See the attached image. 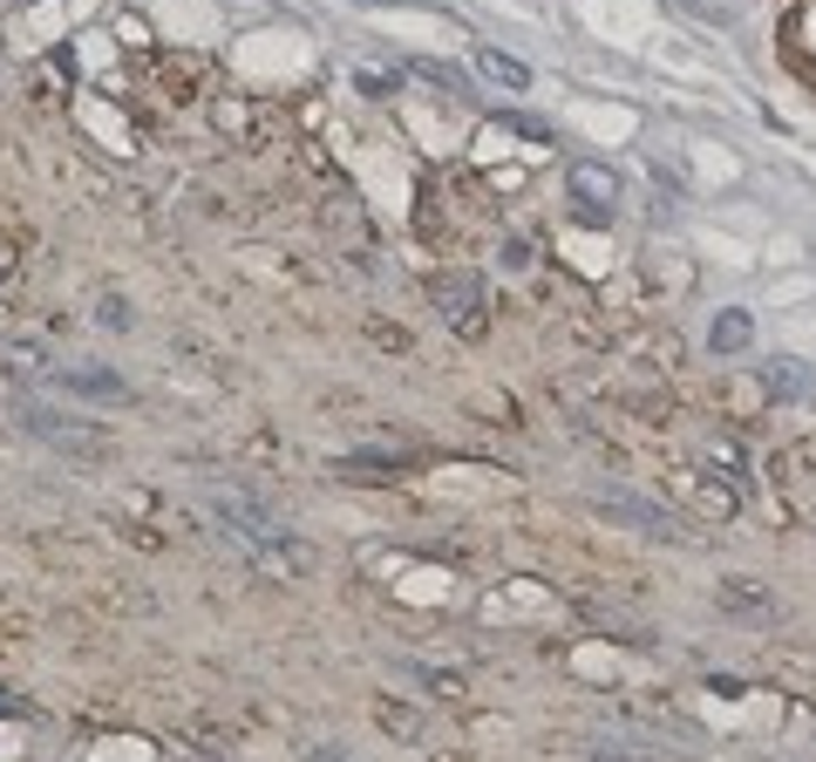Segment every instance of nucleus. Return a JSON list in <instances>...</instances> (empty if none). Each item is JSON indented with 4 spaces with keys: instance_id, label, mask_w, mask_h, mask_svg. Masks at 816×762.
Listing matches in <instances>:
<instances>
[{
    "instance_id": "1",
    "label": "nucleus",
    "mask_w": 816,
    "mask_h": 762,
    "mask_svg": "<svg viewBox=\"0 0 816 762\" xmlns=\"http://www.w3.org/2000/svg\"><path fill=\"white\" fill-rule=\"evenodd\" d=\"M211 511L232 524V538L245 552H253L266 572H306L313 565V552H306V538L300 531H287L266 504H253V497H238V490H211Z\"/></svg>"
},
{
    "instance_id": "2",
    "label": "nucleus",
    "mask_w": 816,
    "mask_h": 762,
    "mask_svg": "<svg viewBox=\"0 0 816 762\" xmlns=\"http://www.w3.org/2000/svg\"><path fill=\"white\" fill-rule=\"evenodd\" d=\"M592 511L613 518V524H633V531H646V538H667V545H680V538H687V524L667 511V504L633 497V490H619V484H599V490H592Z\"/></svg>"
},
{
    "instance_id": "3",
    "label": "nucleus",
    "mask_w": 816,
    "mask_h": 762,
    "mask_svg": "<svg viewBox=\"0 0 816 762\" xmlns=\"http://www.w3.org/2000/svg\"><path fill=\"white\" fill-rule=\"evenodd\" d=\"M429 300H435V313H443L463 340H477L483 321H490V293H483L477 273H435V279H429Z\"/></svg>"
},
{
    "instance_id": "4",
    "label": "nucleus",
    "mask_w": 816,
    "mask_h": 762,
    "mask_svg": "<svg viewBox=\"0 0 816 762\" xmlns=\"http://www.w3.org/2000/svg\"><path fill=\"white\" fill-rule=\"evenodd\" d=\"M572 205H579L585 226H606L613 205H619V177L599 171V164H572Z\"/></svg>"
},
{
    "instance_id": "5",
    "label": "nucleus",
    "mask_w": 816,
    "mask_h": 762,
    "mask_svg": "<svg viewBox=\"0 0 816 762\" xmlns=\"http://www.w3.org/2000/svg\"><path fill=\"white\" fill-rule=\"evenodd\" d=\"M721 613L742 620V626H776V620H782L776 592H769V586H748V579H728V586H721Z\"/></svg>"
},
{
    "instance_id": "6",
    "label": "nucleus",
    "mask_w": 816,
    "mask_h": 762,
    "mask_svg": "<svg viewBox=\"0 0 816 762\" xmlns=\"http://www.w3.org/2000/svg\"><path fill=\"white\" fill-rule=\"evenodd\" d=\"M762 389H769L776 402H796V395L816 389V368H809V361H790V355H782V361H762Z\"/></svg>"
},
{
    "instance_id": "7",
    "label": "nucleus",
    "mask_w": 816,
    "mask_h": 762,
    "mask_svg": "<svg viewBox=\"0 0 816 762\" xmlns=\"http://www.w3.org/2000/svg\"><path fill=\"white\" fill-rule=\"evenodd\" d=\"M579 613L592 620V626H606V633H626V640H646V626L626 613V607H613V599H579Z\"/></svg>"
},
{
    "instance_id": "8",
    "label": "nucleus",
    "mask_w": 816,
    "mask_h": 762,
    "mask_svg": "<svg viewBox=\"0 0 816 762\" xmlns=\"http://www.w3.org/2000/svg\"><path fill=\"white\" fill-rule=\"evenodd\" d=\"M708 347H714V355H742V347H748V313H742V307L714 313V334H708Z\"/></svg>"
},
{
    "instance_id": "9",
    "label": "nucleus",
    "mask_w": 816,
    "mask_h": 762,
    "mask_svg": "<svg viewBox=\"0 0 816 762\" xmlns=\"http://www.w3.org/2000/svg\"><path fill=\"white\" fill-rule=\"evenodd\" d=\"M477 69H483L490 82H504V89H531V69H524V61H511L504 48H477Z\"/></svg>"
},
{
    "instance_id": "10",
    "label": "nucleus",
    "mask_w": 816,
    "mask_h": 762,
    "mask_svg": "<svg viewBox=\"0 0 816 762\" xmlns=\"http://www.w3.org/2000/svg\"><path fill=\"white\" fill-rule=\"evenodd\" d=\"M69 389H75V395H109V402H130V381H123V374H103V368H75V374H69Z\"/></svg>"
},
{
    "instance_id": "11",
    "label": "nucleus",
    "mask_w": 816,
    "mask_h": 762,
    "mask_svg": "<svg viewBox=\"0 0 816 762\" xmlns=\"http://www.w3.org/2000/svg\"><path fill=\"white\" fill-rule=\"evenodd\" d=\"M585 762H653V749L619 742V736H599V742H585Z\"/></svg>"
}]
</instances>
